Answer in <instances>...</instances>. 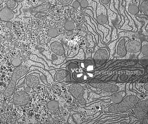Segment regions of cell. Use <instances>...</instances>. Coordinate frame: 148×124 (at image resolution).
I'll return each mask as SVG.
<instances>
[{"label": "cell", "instance_id": "1", "mask_svg": "<svg viewBox=\"0 0 148 124\" xmlns=\"http://www.w3.org/2000/svg\"><path fill=\"white\" fill-rule=\"evenodd\" d=\"M22 62L21 65L15 68L13 73L11 81L5 90L4 92V95L6 97H8L12 95L14 92L16 85L20 79H22L26 76L28 72L30 67L32 66H38L45 69V66L41 63L31 61L30 59H27L25 62V64Z\"/></svg>", "mask_w": 148, "mask_h": 124}, {"label": "cell", "instance_id": "2", "mask_svg": "<svg viewBox=\"0 0 148 124\" xmlns=\"http://www.w3.org/2000/svg\"><path fill=\"white\" fill-rule=\"evenodd\" d=\"M63 35L60 34L56 37L52 38L46 45L51 55L50 60L54 65L62 64L66 58L62 43Z\"/></svg>", "mask_w": 148, "mask_h": 124}, {"label": "cell", "instance_id": "3", "mask_svg": "<svg viewBox=\"0 0 148 124\" xmlns=\"http://www.w3.org/2000/svg\"><path fill=\"white\" fill-rule=\"evenodd\" d=\"M77 59L69 60L64 63L60 68H63L70 72L71 80L78 82H82L87 80V73L84 69L76 63Z\"/></svg>", "mask_w": 148, "mask_h": 124}, {"label": "cell", "instance_id": "4", "mask_svg": "<svg viewBox=\"0 0 148 124\" xmlns=\"http://www.w3.org/2000/svg\"><path fill=\"white\" fill-rule=\"evenodd\" d=\"M140 101L136 96L131 95L124 98L121 102L109 106L108 111L112 113L127 112L135 107Z\"/></svg>", "mask_w": 148, "mask_h": 124}, {"label": "cell", "instance_id": "5", "mask_svg": "<svg viewBox=\"0 0 148 124\" xmlns=\"http://www.w3.org/2000/svg\"><path fill=\"white\" fill-rule=\"evenodd\" d=\"M109 49L107 47L100 48L97 45L95 48L94 52L92 54V58L94 60L96 67L106 63L109 58Z\"/></svg>", "mask_w": 148, "mask_h": 124}, {"label": "cell", "instance_id": "6", "mask_svg": "<svg viewBox=\"0 0 148 124\" xmlns=\"http://www.w3.org/2000/svg\"><path fill=\"white\" fill-rule=\"evenodd\" d=\"M97 3L96 16L97 23L103 25L109 30H112V27L108 25V16L107 15V10L106 7L101 4L99 0H93Z\"/></svg>", "mask_w": 148, "mask_h": 124}, {"label": "cell", "instance_id": "7", "mask_svg": "<svg viewBox=\"0 0 148 124\" xmlns=\"http://www.w3.org/2000/svg\"><path fill=\"white\" fill-rule=\"evenodd\" d=\"M88 84L93 88H99L108 93H116L119 91L120 89L118 86L106 83L96 78L91 80Z\"/></svg>", "mask_w": 148, "mask_h": 124}, {"label": "cell", "instance_id": "8", "mask_svg": "<svg viewBox=\"0 0 148 124\" xmlns=\"http://www.w3.org/2000/svg\"><path fill=\"white\" fill-rule=\"evenodd\" d=\"M25 77V80L22 83L24 87H28L33 88H36L40 84H45L40 79V74L35 70L28 72Z\"/></svg>", "mask_w": 148, "mask_h": 124}, {"label": "cell", "instance_id": "9", "mask_svg": "<svg viewBox=\"0 0 148 124\" xmlns=\"http://www.w3.org/2000/svg\"><path fill=\"white\" fill-rule=\"evenodd\" d=\"M68 90L81 105L83 106L86 105V102L83 97L84 90L80 84L78 83H72L70 86Z\"/></svg>", "mask_w": 148, "mask_h": 124}, {"label": "cell", "instance_id": "10", "mask_svg": "<svg viewBox=\"0 0 148 124\" xmlns=\"http://www.w3.org/2000/svg\"><path fill=\"white\" fill-rule=\"evenodd\" d=\"M126 51H127V54H129L125 56V58H116V59H125L127 57H129L130 54H134L138 55L140 54V50H141V42L137 40H129L126 42Z\"/></svg>", "mask_w": 148, "mask_h": 124}, {"label": "cell", "instance_id": "11", "mask_svg": "<svg viewBox=\"0 0 148 124\" xmlns=\"http://www.w3.org/2000/svg\"><path fill=\"white\" fill-rule=\"evenodd\" d=\"M130 39L127 37H123L118 39L115 47L113 58H122L127 54L126 44Z\"/></svg>", "mask_w": 148, "mask_h": 124}, {"label": "cell", "instance_id": "12", "mask_svg": "<svg viewBox=\"0 0 148 124\" xmlns=\"http://www.w3.org/2000/svg\"><path fill=\"white\" fill-rule=\"evenodd\" d=\"M13 102L15 104L19 106L26 105L29 103L30 96L27 92L24 89L15 91L13 94Z\"/></svg>", "mask_w": 148, "mask_h": 124}, {"label": "cell", "instance_id": "13", "mask_svg": "<svg viewBox=\"0 0 148 124\" xmlns=\"http://www.w3.org/2000/svg\"><path fill=\"white\" fill-rule=\"evenodd\" d=\"M55 72L53 77L54 82L63 83L71 82L70 73L68 70L63 68L55 69Z\"/></svg>", "mask_w": 148, "mask_h": 124}, {"label": "cell", "instance_id": "14", "mask_svg": "<svg viewBox=\"0 0 148 124\" xmlns=\"http://www.w3.org/2000/svg\"><path fill=\"white\" fill-rule=\"evenodd\" d=\"M148 100L139 102L135 105V114L138 118H142L147 116L148 113Z\"/></svg>", "mask_w": 148, "mask_h": 124}, {"label": "cell", "instance_id": "15", "mask_svg": "<svg viewBox=\"0 0 148 124\" xmlns=\"http://www.w3.org/2000/svg\"><path fill=\"white\" fill-rule=\"evenodd\" d=\"M15 17L13 11L8 7H5L0 11V19L2 21L5 22L11 21Z\"/></svg>", "mask_w": 148, "mask_h": 124}, {"label": "cell", "instance_id": "16", "mask_svg": "<svg viewBox=\"0 0 148 124\" xmlns=\"http://www.w3.org/2000/svg\"><path fill=\"white\" fill-rule=\"evenodd\" d=\"M80 66L88 72H92L96 68L95 63L92 58H88L84 60L80 61Z\"/></svg>", "mask_w": 148, "mask_h": 124}, {"label": "cell", "instance_id": "17", "mask_svg": "<svg viewBox=\"0 0 148 124\" xmlns=\"http://www.w3.org/2000/svg\"><path fill=\"white\" fill-rule=\"evenodd\" d=\"M80 7L83 9H86L87 7H92L93 8V14L94 18L96 19V10L97 2L93 0H82L80 2Z\"/></svg>", "mask_w": 148, "mask_h": 124}, {"label": "cell", "instance_id": "18", "mask_svg": "<svg viewBox=\"0 0 148 124\" xmlns=\"http://www.w3.org/2000/svg\"><path fill=\"white\" fill-rule=\"evenodd\" d=\"M50 4L49 2H45L40 5L31 7L29 10V12L31 13H38L46 11L48 10L50 7Z\"/></svg>", "mask_w": 148, "mask_h": 124}, {"label": "cell", "instance_id": "19", "mask_svg": "<svg viewBox=\"0 0 148 124\" xmlns=\"http://www.w3.org/2000/svg\"><path fill=\"white\" fill-rule=\"evenodd\" d=\"M126 95V92L125 91H121L120 92H116L109 97L112 103L117 104L120 103L124 98Z\"/></svg>", "mask_w": 148, "mask_h": 124}, {"label": "cell", "instance_id": "20", "mask_svg": "<svg viewBox=\"0 0 148 124\" xmlns=\"http://www.w3.org/2000/svg\"><path fill=\"white\" fill-rule=\"evenodd\" d=\"M138 14L148 15V0H140L139 4Z\"/></svg>", "mask_w": 148, "mask_h": 124}, {"label": "cell", "instance_id": "21", "mask_svg": "<svg viewBox=\"0 0 148 124\" xmlns=\"http://www.w3.org/2000/svg\"><path fill=\"white\" fill-rule=\"evenodd\" d=\"M138 56V59L144 56H148V43L147 40H144L141 43V46L140 54Z\"/></svg>", "mask_w": 148, "mask_h": 124}, {"label": "cell", "instance_id": "22", "mask_svg": "<svg viewBox=\"0 0 148 124\" xmlns=\"http://www.w3.org/2000/svg\"><path fill=\"white\" fill-rule=\"evenodd\" d=\"M74 59H77V60L78 59V60H85V54L83 49H80L78 55L74 57L66 58L64 63H62V64H64V63L68 61L74 60Z\"/></svg>", "mask_w": 148, "mask_h": 124}, {"label": "cell", "instance_id": "23", "mask_svg": "<svg viewBox=\"0 0 148 124\" xmlns=\"http://www.w3.org/2000/svg\"><path fill=\"white\" fill-rule=\"evenodd\" d=\"M46 107L49 110L54 111L57 110L59 107V104L55 100L49 101L47 104Z\"/></svg>", "mask_w": 148, "mask_h": 124}, {"label": "cell", "instance_id": "24", "mask_svg": "<svg viewBox=\"0 0 148 124\" xmlns=\"http://www.w3.org/2000/svg\"><path fill=\"white\" fill-rule=\"evenodd\" d=\"M97 23V26H98V29L100 30L101 31H102V32L103 33V42H104V43L107 44L108 42H107V40H106V36H107L108 35L109 29H108L107 28L105 27V26H103V25H99V24Z\"/></svg>", "mask_w": 148, "mask_h": 124}, {"label": "cell", "instance_id": "25", "mask_svg": "<svg viewBox=\"0 0 148 124\" xmlns=\"http://www.w3.org/2000/svg\"><path fill=\"white\" fill-rule=\"evenodd\" d=\"M124 12H125V14L126 15V16H127L128 19L129 20V23H128V25L129 26H131V27L133 28V30L132 32H136L137 31L138 29L137 27L136 26V24H135V21H134V20L132 18H131V17L128 14L127 12H126V10H125V9H124Z\"/></svg>", "mask_w": 148, "mask_h": 124}, {"label": "cell", "instance_id": "26", "mask_svg": "<svg viewBox=\"0 0 148 124\" xmlns=\"http://www.w3.org/2000/svg\"><path fill=\"white\" fill-rule=\"evenodd\" d=\"M125 18V22L122 26H121L119 29H120L127 30V31H132L133 28L131 26H129L128 23H129V20L128 19L126 15H123Z\"/></svg>", "mask_w": 148, "mask_h": 124}, {"label": "cell", "instance_id": "27", "mask_svg": "<svg viewBox=\"0 0 148 124\" xmlns=\"http://www.w3.org/2000/svg\"><path fill=\"white\" fill-rule=\"evenodd\" d=\"M137 19L140 22L143 23L144 27H145L148 24V16L145 15L137 14L135 16Z\"/></svg>", "mask_w": 148, "mask_h": 124}, {"label": "cell", "instance_id": "28", "mask_svg": "<svg viewBox=\"0 0 148 124\" xmlns=\"http://www.w3.org/2000/svg\"><path fill=\"white\" fill-rule=\"evenodd\" d=\"M7 7L11 10H15L18 6V2L15 0H8L6 3Z\"/></svg>", "mask_w": 148, "mask_h": 124}, {"label": "cell", "instance_id": "29", "mask_svg": "<svg viewBox=\"0 0 148 124\" xmlns=\"http://www.w3.org/2000/svg\"><path fill=\"white\" fill-rule=\"evenodd\" d=\"M135 32H130L129 31H127V30H125L124 31H123L122 32H121L119 33L118 34V39L120 38L123 37H127L129 39V37L131 38V39H132L131 36H133L134 34H135Z\"/></svg>", "mask_w": 148, "mask_h": 124}, {"label": "cell", "instance_id": "30", "mask_svg": "<svg viewBox=\"0 0 148 124\" xmlns=\"http://www.w3.org/2000/svg\"><path fill=\"white\" fill-rule=\"evenodd\" d=\"M58 34H59V31L56 28H51L49 29L48 32V35L50 37L49 40H50L52 38L56 37L58 36Z\"/></svg>", "mask_w": 148, "mask_h": 124}, {"label": "cell", "instance_id": "31", "mask_svg": "<svg viewBox=\"0 0 148 124\" xmlns=\"http://www.w3.org/2000/svg\"><path fill=\"white\" fill-rule=\"evenodd\" d=\"M75 25L72 21H69L65 23L64 24V28L67 31L73 30L74 29Z\"/></svg>", "mask_w": 148, "mask_h": 124}, {"label": "cell", "instance_id": "32", "mask_svg": "<svg viewBox=\"0 0 148 124\" xmlns=\"http://www.w3.org/2000/svg\"><path fill=\"white\" fill-rule=\"evenodd\" d=\"M22 61L21 58L19 57H17L14 58L11 62V64L13 66L15 67H18L21 65Z\"/></svg>", "mask_w": 148, "mask_h": 124}, {"label": "cell", "instance_id": "33", "mask_svg": "<svg viewBox=\"0 0 148 124\" xmlns=\"http://www.w3.org/2000/svg\"><path fill=\"white\" fill-rule=\"evenodd\" d=\"M117 29L116 27H112L111 39L110 42H112L115 41V40L118 39V36L117 34Z\"/></svg>", "mask_w": 148, "mask_h": 124}, {"label": "cell", "instance_id": "34", "mask_svg": "<svg viewBox=\"0 0 148 124\" xmlns=\"http://www.w3.org/2000/svg\"><path fill=\"white\" fill-rule=\"evenodd\" d=\"M85 25H86V26H87V27H88V31L89 32L92 33V34H93V35H94L95 38V40H96V42H97V45L98 44V38H99V36L98 35L97 33H96L94 31V30L90 26H89V25L88 24V23H86L85 22L84 23Z\"/></svg>", "mask_w": 148, "mask_h": 124}, {"label": "cell", "instance_id": "35", "mask_svg": "<svg viewBox=\"0 0 148 124\" xmlns=\"http://www.w3.org/2000/svg\"><path fill=\"white\" fill-rule=\"evenodd\" d=\"M129 76L127 74H121L118 76L117 80L121 82H126L128 79Z\"/></svg>", "mask_w": 148, "mask_h": 124}, {"label": "cell", "instance_id": "36", "mask_svg": "<svg viewBox=\"0 0 148 124\" xmlns=\"http://www.w3.org/2000/svg\"><path fill=\"white\" fill-rule=\"evenodd\" d=\"M140 64L144 67L148 66V56H144L140 59Z\"/></svg>", "mask_w": 148, "mask_h": 124}, {"label": "cell", "instance_id": "37", "mask_svg": "<svg viewBox=\"0 0 148 124\" xmlns=\"http://www.w3.org/2000/svg\"><path fill=\"white\" fill-rule=\"evenodd\" d=\"M111 0H99L100 3L106 7V9H109V5Z\"/></svg>", "mask_w": 148, "mask_h": 124}, {"label": "cell", "instance_id": "38", "mask_svg": "<svg viewBox=\"0 0 148 124\" xmlns=\"http://www.w3.org/2000/svg\"><path fill=\"white\" fill-rule=\"evenodd\" d=\"M109 9L110 10L113 11V12L117 14V15H120V13L115 8L114 6V3L113 0H111L110 2L109 5Z\"/></svg>", "mask_w": 148, "mask_h": 124}, {"label": "cell", "instance_id": "39", "mask_svg": "<svg viewBox=\"0 0 148 124\" xmlns=\"http://www.w3.org/2000/svg\"><path fill=\"white\" fill-rule=\"evenodd\" d=\"M61 4L65 5H69L71 3L73 0H55Z\"/></svg>", "mask_w": 148, "mask_h": 124}, {"label": "cell", "instance_id": "40", "mask_svg": "<svg viewBox=\"0 0 148 124\" xmlns=\"http://www.w3.org/2000/svg\"><path fill=\"white\" fill-rule=\"evenodd\" d=\"M84 13L87 14L88 15V16H89L90 17H91V18L93 19V20H94V21H96L95 19L94 18V16H93V12H92V11H91V10L89 9H84Z\"/></svg>", "mask_w": 148, "mask_h": 124}, {"label": "cell", "instance_id": "41", "mask_svg": "<svg viewBox=\"0 0 148 124\" xmlns=\"http://www.w3.org/2000/svg\"><path fill=\"white\" fill-rule=\"evenodd\" d=\"M69 6H72L74 8H78L80 7V3L76 0H73Z\"/></svg>", "mask_w": 148, "mask_h": 124}, {"label": "cell", "instance_id": "42", "mask_svg": "<svg viewBox=\"0 0 148 124\" xmlns=\"http://www.w3.org/2000/svg\"><path fill=\"white\" fill-rule=\"evenodd\" d=\"M121 23L119 24V25L117 26V27H116V28L117 29H119L121 26H122L123 25V24L124 22H125V18H124V16L123 15L121 14Z\"/></svg>", "mask_w": 148, "mask_h": 124}, {"label": "cell", "instance_id": "43", "mask_svg": "<svg viewBox=\"0 0 148 124\" xmlns=\"http://www.w3.org/2000/svg\"><path fill=\"white\" fill-rule=\"evenodd\" d=\"M140 121L141 122L137 123L136 124H148V119L147 118L144 119L140 121Z\"/></svg>", "mask_w": 148, "mask_h": 124}, {"label": "cell", "instance_id": "44", "mask_svg": "<svg viewBox=\"0 0 148 124\" xmlns=\"http://www.w3.org/2000/svg\"><path fill=\"white\" fill-rule=\"evenodd\" d=\"M36 1H37V3H36V6H38L42 4L43 3H45V2H46V1H48V0H36Z\"/></svg>", "mask_w": 148, "mask_h": 124}, {"label": "cell", "instance_id": "45", "mask_svg": "<svg viewBox=\"0 0 148 124\" xmlns=\"http://www.w3.org/2000/svg\"><path fill=\"white\" fill-rule=\"evenodd\" d=\"M6 26L8 28H11L12 26V23L11 21H8V22H6Z\"/></svg>", "mask_w": 148, "mask_h": 124}, {"label": "cell", "instance_id": "46", "mask_svg": "<svg viewBox=\"0 0 148 124\" xmlns=\"http://www.w3.org/2000/svg\"><path fill=\"white\" fill-rule=\"evenodd\" d=\"M73 30H70L68 31L66 33L67 35L68 36H70L73 35Z\"/></svg>", "mask_w": 148, "mask_h": 124}, {"label": "cell", "instance_id": "47", "mask_svg": "<svg viewBox=\"0 0 148 124\" xmlns=\"http://www.w3.org/2000/svg\"><path fill=\"white\" fill-rule=\"evenodd\" d=\"M144 88H145V91H146L147 93L148 92V84L147 83L144 86Z\"/></svg>", "mask_w": 148, "mask_h": 124}, {"label": "cell", "instance_id": "48", "mask_svg": "<svg viewBox=\"0 0 148 124\" xmlns=\"http://www.w3.org/2000/svg\"><path fill=\"white\" fill-rule=\"evenodd\" d=\"M145 31L147 32H148V25H147L146 26H145Z\"/></svg>", "mask_w": 148, "mask_h": 124}, {"label": "cell", "instance_id": "49", "mask_svg": "<svg viewBox=\"0 0 148 124\" xmlns=\"http://www.w3.org/2000/svg\"><path fill=\"white\" fill-rule=\"evenodd\" d=\"M15 1H17L18 3H21V2H22L23 1H24L25 0H15Z\"/></svg>", "mask_w": 148, "mask_h": 124}, {"label": "cell", "instance_id": "50", "mask_svg": "<svg viewBox=\"0 0 148 124\" xmlns=\"http://www.w3.org/2000/svg\"><path fill=\"white\" fill-rule=\"evenodd\" d=\"M146 73H147V74H148V66H147L146 67Z\"/></svg>", "mask_w": 148, "mask_h": 124}, {"label": "cell", "instance_id": "51", "mask_svg": "<svg viewBox=\"0 0 148 124\" xmlns=\"http://www.w3.org/2000/svg\"><path fill=\"white\" fill-rule=\"evenodd\" d=\"M76 1H78V2H81V1H82V0H76Z\"/></svg>", "mask_w": 148, "mask_h": 124}]
</instances>
